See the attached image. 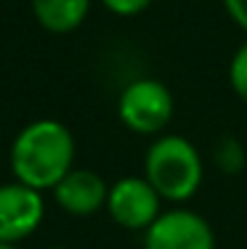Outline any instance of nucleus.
<instances>
[{"instance_id": "obj_10", "label": "nucleus", "mask_w": 247, "mask_h": 249, "mask_svg": "<svg viewBox=\"0 0 247 249\" xmlns=\"http://www.w3.org/2000/svg\"><path fill=\"white\" fill-rule=\"evenodd\" d=\"M228 82H231L234 93L242 101H247V43L239 45L231 64H228Z\"/></svg>"}, {"instance_id": "obj_11", "label": "nucleus", "mask_w": 247, "mask_h": 249, "mask_svg": "<svg viewBox=\"0 0 247 249\" xmlns=\"http://www.w3.org/2000/svg\"><path fill=\"white\" fill-rule=\"evenodd\" d=\"M101 3L114 16H138L152 5V0H101Z\"/></svg>"}, {"instance_id": "obj_8", "label": "nucleus", "mask_w": 247, "mask_h": 249, "mask_svg": "<svg viewBox=\"0 0 247 249\" xmlns=\"http://www.w3.org/2000/svg\"><path fill=\"white\" fill-rule=\"evenodd\" d=\"M91 11V0H32L38 24L48 32L64 35L77 29Z\"/></svg>"}, {"instance_id": "obj_6", "label": "nucleus", "mask_w": 247, "mask_h": 249, "mask_svg": "<svg viewBox=\"0 0 247 249\" xmlns=\"http://www.w3.org/2000/svg\"><path fill=\"white\" fill-rule=\"evenodd\" d=\"M43 215L45 204L40 191L19 180L0 186V241L16 244L27 239L43 223Z\"/></svg>"}, {"instance_id": "obj_3", "label": "nucleus", "mask_w": 247, "mask_h": 249, "mask_svg": "<svg viewBox=\"0 0 247 249\" xmlns=\"http://www.w3.org/2000/svg\"><path fill=\"white\" fill-rule=\"evenodd\" d=\"M122 124L138 135H157L173 117V96L168 85L152 77H141L125 85L117 101Z\"/></svg>"}, {"instance_id": "obj_12", "label": "nucleus", "mask_w": 247, "mask_h": 249, "mask_svg": "<svg viewBox=\"0 0 247 249\" xmlns=\"http://www.w3.org/2000/svg\"><path fill=\"white\" fill-rule=\"evenodd\" d=\"M223 8L234 19V24L247 32V0H223Z\"/></svg>"}, {"instance_id": "obj_9", "label": "nucleus", "mask_w": 247, "mask_h": 249, "mask_svg": "<svg viewBox=\"0 0 247 249\" xmlns=\"http://www.w3.org/2000/svg\"><path fill=\"white\" fill-rule=\"evenodd\" d=\"M213 159H215V164H218L223 173H239L242 164H245V151H242V146H239L237 138L223 135V138L215 141Z\"/></svg>"}, {"instance_id": "obj_2", "label": "nucleus", "mask_w": 247, "mask_h": 249, "mask_svg": "<svg viewBox=\"0 0 247 249\" xmlns=\"http://www.w3.org/2000/svg\"><path fill=\"white\" fill-rule=\"evenodd\" d=\"M202 157L184 135H162L149 146L144 159V178L168 201H186L202 186Z\"/></svg>"}, {"instance_id": "obj_13", "label": "nucleus", "mask_w": 247, "mask_h": 249, "mask_svg": "<svg viewBox=\"0 0 247 249\" xmlns=\"http://www.w3.org/2000/svg\"><path fill=\"white\" fill-rule=\"evenodd\" d=\"M0 249H19L16 244H8V241H0Z\"/></svg>"}, {"instance_id": "obj_1", "label": "nucleus", "mask_w": 247, "mask_h": 249, "mask_svg": "<svg viewBox=\"0 0 247 249\" xmlns=\"http://www.w3.org/2000/svg\"><path fill=\"white\" fill-rule=\"evenodd\" d=\"M75 167V138L58 120H35L11 143V170L16 180L35 191H54Z\"/></svg>"}, {"instance_id": "obj_5", "label": "nucleus", "mask_w": 247, "mask_h": 249, "mask_svg": "<svg viewBox=\"0 0 247 249\" xmlns=\"http://www.w3.org/2000/svg\"><path fill=\"white\" fill-rule=\"evenodd\" d=\"M144 249H215V236L202 215L168 210L144 231Z\"/></svg>"}, {"instance_id": "obj_4", "label": "nucleus", "mask_w": 247, "mask_h": 249, "mask_svg": "<svg viewBox=\"0 0 247 249\" xmlns=\"http://www.w3.org/2000/svg\"><path fill=\"white\" fill-rule=\"evenodd\" d=\"M162 196L154 191L146 178L128 175L120 178L114 186H109V196H107V210L112 215V220L128 231H146L160 212Z\"/></svg>"}, {"instance_id": "obj_7", "label": "nucleus", "mask_w": 247, "mask_h": 249, "mask_svg": "<svg viewBox=\"0 0 247 249\" xmlns=\"http://www.w3.org/2000/svg\"><path fill=\"white\" fill-rule=\"evenodd\" d=\"M54 196H56V204L61 207L67 215L88 217L107 204L109 186L104 183V178L98 173H93V170L72 167L56 183Z\"/></svg>"}, {"instance_id": "obj_14", "label": "nucleus", "mask_w": 247, "mask_h": 249, "mask_svg": "<svg viewBox=\"0 0 247 249\" xmlns=\"http://www.w3.org/2000/svg\"><path fill=\"white\" fill-rule=\"evenodd\" d=\"M51 249H67V247H51Z\"/></svg>"}]
</instances>
